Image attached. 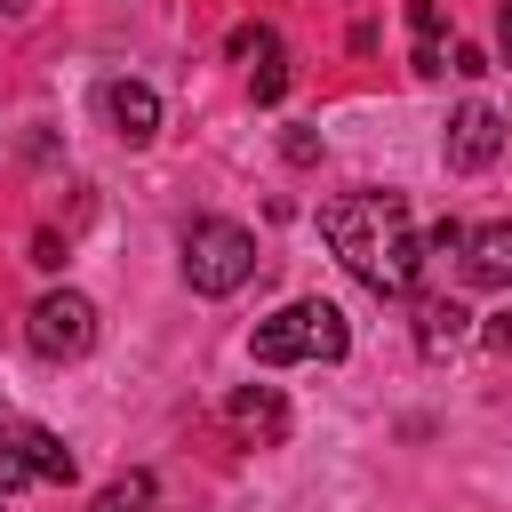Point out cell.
I'll use <instances>...</instances> for the list:
<instances>
[{
    "instance_id": "6da1fadb",
    "label": "cell",
    "mask_w": 512,
    "mask_h": 512,
    "mask_svg": "<svg viewBox=\"0 0 512 512\" xmlns=\"http://www.w3.org/2000/svg\"><path fill=\"white\" fill-rule=\"evenodd\" d=\"M320 240L336 248V264L368 288V296H408L416 272H424V232L408 216L400 192H344L320 208Z\"/></svg>"
},
{
    "instance_id": "7a4b0ae2",
    "label": "cell",
    "mask_w": 512,
    "mask_h": 512,
    "mask_svg": "<svg viewBox=\"0 0 512 512\" xmlns=\"http://www.w3.org/2000/svg\"><path fill=\"white\" fill-rule=\"evenodd\" d=\"M248 352H256V368H296V360H344V352H352V328H344V312H336L328 296H296V304H280L272 320H256Z\"/></svg>"
},
{
    "instance_id": "3957f363",
    "label": "cell",
    "mask_w": 512,
    "mask_h": 512,
    "mask_svg": "<svg viewBox=\"0 0 512 512\" xmlns=\"http://www.w3.org/2000/svg\"><path fill=\"white\" fill-rule=\"evenodd\" d=\"M184 280L192 296H232L256 280V232L232 216H192L184 224Z\"/></svg>"
},
{
    "instance_id": "277c9868",
    "label": "cell",
    "mask_w": 512,
    "mask_h": 512,
    "mask_svg": "<svg viewBox=\"0 0 512 512\" xmlns=\"http://www.w3.org/2000/svg\"><path fill=\"white\" fill-rule=\"evenodd\" d=\"M24 344L40 360H88L96 352V304L80 288H48L32 312H24Z\"/></svg>"
},
{
    "instance_id": "5b68a950",
    "label": "cell",
    "mask_w": 512,
    "mask_h": 512,
    "mask_svg": "<svg viewBox=\"0 0 512 512\" xmlns=\"http://www.w3.org/2000/svg\"><path fill=\"white\" fill-rule=\"evenodd\" d=\"M496 152H504V112H496V104H464V112L448 120V168H456V176H480Z\"/></svg>"
},
{
    "instance_id": "8992f818",
    "label": "cell",
    "mask_w": 512,
    "mask_h": 512,
    "mask_svg": "<svg viewBox=\"0 0 512 512\" xmlns=\"http://www.w3.org/2000/svg\"><path fill=\"white\" fill-rule=\"evenodd\" d=\"M104 120L120 144H152L160 136V96L144 80H104Z\"/></svg>"
},
{
    "instance_id": "52a82bcc",
    "label": "cell",
    "mask_w": 512,
    "mask_h": 512,
    "mask_svg": "<svg viewBox=\"0 0 512 512\" xmlns=\"http://www.w3.org/2000/svg\"><path fill=\"white\" fill-rule=\"evenodd\" d=\"M464 272L480 280V288H512V216H496V224H480V232H464Z\"/></svg>"
},
{
    "instance_id": "ba28073f",
    "label": "cell",
    "mask_w": 512,
    "mask_h": 512,
    "mask_svg": "<svg viewBox=\"0 0 512 512\" xmlns=\"http://www.w3.org/2000/svg\"><path fill=\"white\" fill-rule=\"evenodd\" d=\"M464 336H472V312H464L456 296H424V304H416V352H424V360H448Z\"/></svg>"
},
{
    "instance_id": "9c48e42d",
    "label": "cell",
    "mask_w": 512,
    "mask_h": 512,
    "mask_svg": "<svg viewBox=\"0 0 512 512\" xmlns=\"http://www.w3.org/2000/svg\"><path fill=\"white\" fill-rule=\"evenodd\" d=\"M232 424H240L256 448H272V440L288 432V408H280V392H272V384H256V392H232Z\"/></svg>"
},
{
    "instance_id": "30bf717a",
    "label": "cell",
    "mask_w": 512,
    "mask_h": 512,
    "mask_svg": "<svg viewBox=\"0 0 512 512\" xmlns=\"http://www.w3.org/2000/svg\"><path fill=\"white\" fill-rule=\"evenodd\" d=\"M408 40H416V72L440 80L448 72V32H440V0H408Z\"/></svg>"
},
{
    "instance_id": "8fae6325",
    "label": "cell",
    "mask_w": 512,
    "mask_h": 512,
    "mask_svg": "<svg viewBox=\"0 0 512 512\" xmlns=\"http://www.w3.org/2000/svg\"><path fill=\"white\" fill-rule=\"evenodd\" d=\"M16 488H32V456H24V416L0 408V496H16Z\"/></svg>"
},
{
    "instance_id": "7c38bea8",
    "label": "cell",
    "mask_w": 512,
    "mask_h": 512,
    "mask_svg": "<svg viewBox=\"0 0 512 512\" xmlns=\"http://www.w3.org/2000/svg\"><path fill=\"white\" fill-rule=\"evenodd\" d=\"M88 512H160V488H152V472H120L112 488H96Z\"/></svg>"
},
{
    "instance_id": "4fadbf2b",
    "label": "cell",
    "mask_w": 512,
    "mask_h": 512,
    "mask_svg": "<svg viewBox=\"0 0 512 512\" xmlns=\"http://www.w3.org/2000/svg\"><path fill=\"white\" fill-rule=\"evenodd\" d=\"M232 56H240V64H264V56H280V32H272V24H240V32H232Z\"/></svg>"
},
{
    "instance_id": "5bb4252c",
    "label": "cell",
    "mask_w": 512,
    "mask_h": 512,
    "mask_svg": "<svg viewBox=\"0 0 512 512\" xmlns=\"http://www.w3.org/2000/svg\"><path fill=\"white\" fill-rule=\"evenodd\" d=\"M280 88H288V64H280V56L248 64V96H256V104H280Z\"/></svg>"
},
{
    "instance_id": "9a60e30c",
    "label": "cell",
    "mask_w": 512,
    "mask_h": 512,
    "mask_svg": "<svg viewBox=\"0 0 512 512\" xmlns=\"http://www.w3.org/2000/svg\"><path fill=\"white\" fill-rule=\"evenodd\" d=\"M480 344H488V352H504V360H512V312H496V320H488V328H480Z\"/></svg>"
},
{
    "instance_id": "2e32d148",
    "label": "cell",
    "mask_w": 512,
    "mask_h": 512,
    "mask_svg": "<svg viewBox=\"0 0 512 512\" xmlns=\"http://www.w3.org/2000/svg\"><path fill=\"white\" fill-rule=\"evenodd\" d=\"M496 48H504V64H512V0H504V16H496Z\"/></svg>"
}]
</instances>
